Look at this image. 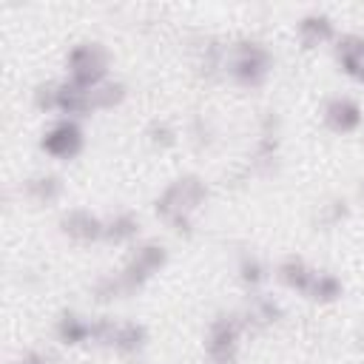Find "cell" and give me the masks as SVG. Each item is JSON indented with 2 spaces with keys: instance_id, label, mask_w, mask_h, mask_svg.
<instances>
[{
  "instance_id": "1",
  "label": "cell",
  "mask_w": 364,
  "mask_h": 364,
  "mask_svg": "<svg viewBox=\"0 0 364 364\" xmlns=\"http://www.w3.org/2000/svg\"><path fill=\"white\" fill-rule=\"evenodd\" d=\"M168 264V247L162 242L145 239L139 242L128 262L117 270V273H105L94 282V299L97 301H114V299H128L136 296L139 290H145V284Z\"/></svg>"
},
{
  "instance_id": "2",
  "label": "cell",
  "mask_w": 364,
  "mask_h": 364,
  "mask_svg": "<svg viewBox=\"0 0 364 364\" xmlns=\"http://www.w3.org/2000/svg\"><path fill=\"white\" fill-rule=\"evenodd\" d=\"M208 202V182L199 173H182L154 199V213L176 236H193V213Z\"/></svg>"
},
{
  "instance_id": "3",
  "label": "cell",
  "mask_w": 364,
  "mask_h": 364,
  "mask_svg": "<svg viewBox=\"0 0 364 364\" xmlns=\"http://www.w3.org/2000/svg\"><path fill=\"white\" fill-rule=\"evenodd\" d=\"M273 54L264 43L242 37L228 48V74L239 88H262L270 77Z\"/></svg>"
},
{
  "instance_id": "4",
  "label": "cell",
  "mask_w": 364,
  "mask_h": 364,
  "mask_svg": "<svg viewBox=\"0 0 364 364\" xmlns=\"http://www.w3.org/2000/svg\"><path fill=\"white\" fill-rule=\"evenodd\" d=\"M108 48L97 40H80L68 48L65 54V71H68V82L80 85V88H97L108 80Z\"/></svg>"
},
{
  "instance_id": "5",
  "label": "cell",
  "mask_w": 364,
  "mask_h": 364,
  "mask_svg": "<svg viewBox=\"0 0 364 364\" xmlns=\"http://www.w3.org/2000/svg\"><path fill=\"white\" fill-rule=\"evenodd\" d=\"M245 321L236 313H216L205 333V353L210 364H236L242 350Z\"/></svg>"
},
{
  "instance_id": "6",
  "label": "cell",
  "mask_w": 364,
  "mask_h": 364,
  "mask_svg": "<svg viewBox=\"0 0 364 364\" xmlns=\"http://www.w3.org/2000/svg\"><path fill=\"white\" fill-rule=\"evenodd\" d=\"M94 341L111 347L122 358H136L148 344V327L139 321H114L108 316L94 318Z\"/></svg>"
},
{
  "instance_id": "7",
  "label": "cell",
  "mask_w": 364,
  "mask_h": 364,
  "mask_svg": "<svg viewBox=\"0 0 364 364\" xmlns=\"http://www.w3.org/2000/svg\"><path fill=\"white\" fill-rule=\"evenodd\" d=\"M82 148H85V131H82L80 119H71V117H60L40 136V151L60 162L77 159L82 154Z\"/></svg>"
},
{
  "instance_id": "8",
  "label": "cell",
  "mask_w": 364,
  "mask_h": 364,
  "mask_svg": "<svg viewBox=\"0 0 364 364\" xmlns=\"http://www.w3.org/2000/svg\"><path fill=\"white\" fill-rule=\"evenodd\" d=\"M321 119H324L327 131H333L338 136H347V134H355L364 125V108L358 105V100L338 94V97H330L324 102Z\"/></svg>"
},
{
  "instance_id": "9",
  "label": "cell",
  "mask_w": 364,
  "mask_h": 364,
  "mask_svg": "<svg viewBox=\"0 0 364 364\" xmlns=\"http://www.w3.org/2000/svg\"><path fill=\"white\" fill-rule=\"evenodd\" d=\"M60 233L77 245H94V242H102L105 219H100L88 208H68L60 216Z\"/></svg>"
},
{
  "instance_id": "10",
  "label": "cell",
  "mask_w": 364,
  "mask_h": 364,
  "mask_svg": "<svg viewBox=\"0 0 364 364\" xmlns=\"http://www.w3.org/2000/svg\"><path fill=\"white\" fill-rule=\"evenodd\" d=\"M336 63L338 68L358 85H364V37L355 31H347L341 37H336Z\"/></svg>"
},
{
  "instance_id": "11",
  "label": "cell",
  "mask_w": 364,
  "mask_h": 364,
  "mask_svg": "<svg viewBox=\"0 0 364 364\" xmlns=\"http://www.w3.org/2000/svg\"><path fill=\"white\" fill-rule=\"evenodd\" d=\"M296 31H299V40L304 48H318V46H327V43H336V23L330 14L324 11H307L299 17L296 23Z\"/></svg>"
},
{
  "instance_id": "12",
  "label": "cell",
  "mask_w": 364,
  "mask_h": 364,
  "mask_svg": "<svg viewBox=\"0 0 364 364\" xmlns=\"http://www.w3.org/2000/svg\"><path fill=\"white\" fill-rule=\"evenodd\" d=\"M284 318V307L279 299L267 296V293H250V304L247 310L242 313V321H245V330H267L273 324H279Z\"/></svg>"
},
{
  "instance_id": "13",
  "label": "cell",
  "mask_w": 364,
  "mask_h": 364,
  "mask_svg": "<svg viewBox=\"0 0 364 364\" xmlns=\"http://www.w3.org/2000/svg\"><path fill=\"white\" fill-rule=\"evenodd\" d=\"M54 336L57 341H63L65 347H82L88 341H94V318H85L77 310H63L57 316L54 324Z\"/></svg>"
},
{
  "instance_id": "14",
  "label": "cell",
  "mask_w": 364,
  "mask_h": 364,
  "mask_svg": "<svg viewBox=\"0 0 364 364\" xmlns=\"http://www.w3.org/2000/svg\"><path fill=\"white\" fill-rule=\"evenodd\" d=\"M54 111L63 114V117H71V119H80V117L94 114L91 88H80V85H74L68 80H57V102H54Z\"/></svg>"
},
{
  "instance_id": "15",
  "label": "cell",
  "mask_w": 364,
  "mask_h": 364,
  "mask_svg": "<svg viewBox=\"0 0 364 364\" xmlns=\"http://www.w3.org/2000/svg\"><path fill=\"white\" fill-rule=\"evenodd\" d=\"M279 142H282V136H279V117L273 114V111H267L264 114V122H262V131H259V139H256V148H253V165H259V168H267V165H273V159L279 156Z\"/></svg>"
},
{
  "instance_id": "16",
  "label": "cell",
  "mask_w": 364,
  "mask_h": 364,
  "mask_svg": "<svg viewBox=\"0 0 364 364\" xmlns=\"http://www.w3.org/2000/svg\"><path fill=\"white\" fill-rule=\"evenodd\" d=\"M313 276H316V267H313V264H307L301 256H287V259H282V262H279V267H276V279H279L287 290L301 293V296L307 293V287H310Z\"/></svg>"
},
{
  "instance_id": "17",
  "label": "cell",
  "mask_w": 364,
  "mask_h": 364,
  "mask_svg": "<svg viewBox=\"0 0 364 364\" xmlns=\"http://www.w3.org/2000/svg\"><path fill=\"white\" fill-rule=\"evenodd\" d=\"M23 191H26V196H28L31 202L48 208V205H54V202L63 199L65 185H63V179H60L57 173H34V176H28V179L23 182Z\"/></svg>"
},
{
  "instance_id": "18",
  "label": "cell",
  "mask_w": 364,
  "mask_h": 364,
  "mask_svg": "<svg viewBox=\"0 0 364 364\" xmlns=\"http://www.w3.org/2000/svg\"><path fill=\"white\" fill-rule=\"evenodd\" d=\"M139 236V216L131 210H117L114 216L105 219V233L102 242L108 245H131Z\"/></svg>"
},
{
  "instance_id": "19",
  "label": "cell",
  "mask_w": 364,
  "mask_h": 364,
  "mask_svg": "<svg viewBox=\"0 0 364 364\" xmlns=\"http://www.w3.org/2000/svg\"><path fill=\"white\" fill-rule=\"evenodd\" d=\"M304 296L310 301H316V304H333V301H338L344 296V282L330 270H316V276H313V282H310Z\"/></svg>"
},
{
  "instance_id": "20",
  "label": "cell",
  "mask_w": 364,
  "mask_h": 364,
  "mask_svg": "<svg viewBox=\"0 0 364 364\" xmlns=\"http://www.w3.org/2000/svg\"><path fill=\"white\" fill-rule=\"evenodd\" d=\"M236 273H239V282L245 284L247 293H259L262 284L267 282V264L256 253H242L239 264H236Z\"/></svg>"
},
{
  "instance_id": "21",
  "label": "cell",
  "mask_w": 364,
  "mask_h": 364,
  "mask_svg": "<svg viewBox=\"0 0 364 364\" xmlns=\"http://www.w3.org/2000/svg\"><path fill=\"white\" fill-rule=\"evenodd\" d=\"M125 97H128L125 82H119V80H105L102 85L91 88L94 114H97V111H114V108H119V105L125 102Z\"/></svg>"
},
{
  "instance_id": "22",
  "label": "cell",
  "mask_w": 364,
  "mask_h": 364,
  "mask_svg": "<svg viewBox=\"0 0 364 364\" xmlns=\"http://www.w3.org/2000/svg\"><path fill=\"white\" fill-rule=\"evenodd\" d=\"M347 216H350V205H347V199L333 196V199H327L324 205H318L316 222H318L321 228H338V225H341Z\"/></svg>"
},
{
  "instance_id": "23",
  "label": "cell",
  "mask_w": 364,
  "mask_h": 364,
  "mask_svg": "<svg viewBox=\"0 0 364 364\" xmlns=\"http://www.w3.org/2000/svg\"><path fill=\"white\" fill-rule=\"evenodd\" d=\"M176 128L171 125V122H165V119H154L151 125H148V139H151V145H156V148H173L176 145Z\"/></svg>"
},
{
  "instance_id": "24",
  "label": "cell",
  "mask_w": 364,
  "mask_h": 364,
  "mask_svg": "<svg viewBox=\"0 0 364 364\" xmlns=\"http://www.w3.org/2000/svg\"><path fill=\"white\" fill-rule=\"evenodd\" d=\"M31 100H34V108H37V111L51 114V111H54V102H57V80L37 82L34 91H31Z\"/></svg>"
},
{
  "instance_id": "25",
  "label": "cell",
  "mask_w": 364,
  "mask_h": 364,
  "mask_svg": "<svg viewBox=\"0 0 364 364\" xmlns=\"http://www.w3.org/2000/svg\"><path fill=\"white\" fill-rule=\"evenodd\" d=\"M20 364H60V361H54V358H51V355H46V353L31 350V353H26V355L20 358Z\"/></svg>"
},
{
  "instance_id": "26",
  "label": "cell",
  "mask_w": 364,
  "mask_h": 364,
  "mask_svg": "<svg viewBox=\"0 0 364 364\" xmlns=\"http://www.w3.org/2000/svg\"><path fill=\"white\" fill-rule=\"evenodd\" d=\"M125 364H139V361L136 358H125Z\"/></svg>"
},
{
  "instance_id": "27",
  "label": "cell",
  "mask_w": 364,
  "mask_h": 364,
  "mask_svg": "<svg viewBox=\"0 0 364 364\" xmlns=\"http://www.w3.org/2000/svg\"><path fill=\"white\" fill-rule=\"evenodd\" d=\"M358 193H361V199H364V179H361V188H358Z\"/></svg>"
}]
</instances>
